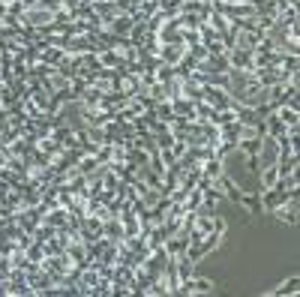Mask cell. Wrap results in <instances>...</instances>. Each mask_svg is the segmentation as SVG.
<instances>
[{"instance_id":"obj_1","label":"cell","mask_w":300,"mask_h":297,"mask_svg":"<svg viewBox=\"0 0 300 297\" xmlns=\"http://www.w3.org/2000/svg\"><path fill=\"white\" fill-rule=\"evenodd\" d=\"M276 180H279V168H276V162H273V165H264V174H261V192L273 189V186H276Z\"/></svg>"},{"instance_id":"obj_2","label":"cell","mask_w":300,"mask_h":297,"mask_svg":"<svg viewBox=\"0 0 300 297\" xmlns=\"http://www.w3.org/2000/svg\"><path fill=\"white\" fill-rule=\"evenodd\" d=\"M297 285H300V279H297V276H291L288 282H282V285L276 288V294H294V291H297Z\"/></svg>"}]
</instances>
